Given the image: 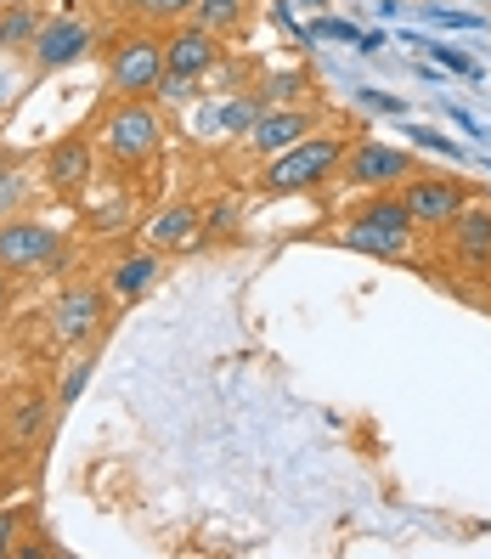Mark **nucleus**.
I'll return each mask as SVG.
<instances>
[{
    "instance_id": "f257e3e1",
    "label": "nucleus",
    "mask_w": 491,
    "mask_h": 559,
    "mask_svg": "<svg viewBox=\"0 0 491 559\" xmlns=\"http://www.w3.org/2000/svg\"><path fill=\"white\" fill-rule=\"evenodd\" d=\"M96 142H103V153L119 164V170L147 164L158 153V142H164L158 114L147 108V96H119V108H108L103 124H96Z\"/></svg>"
},
{
    "instance_id": "f03ea898",
    "label": "nucleus",
    "mask_w": 491,
    "mask_h": 559,
    "mask_svg": "<svg viewBox=\"0 0 491 559\" xmlns=\"http://www.w3.org/2000/svg\"><path fill=\"white\" fill-rule=\"evenodd\" d=\"M339 164H345V142H334V136H306V142L272 153L260 187L277 192V199H283V192H311V187H322L327 176H334Z\"/></svg>"
},
{
    "instance_id": "7ed1b4c3",
    "label": "nucleus",
    "mask_w": 491,
    "mask_h": 559,
    "mask_svg": "<svg viewBox=\"0 0 491 559\" xmlns=\"http://www.w3.org/2000/svg\"><path fill=\"white\" fill-rule=\"evenodd\" d=\"M164 80V40L147 28H124L108 46V85L119 96H153Z\"/></svg>"
},
{
    "instance_id": "20e7f679",
    "label": "nucleus",
    "mask_w": 491,
    "mask_h": 559,
    "mask_svg": "<svg viewBox=\"0 0 491 559\" xmlns=\"http://www.w3.org/2000/svg\"><path fill=\"white\" fill-rule=\"evenodd\" d=\"M339 243L356 249V254H384V260H396V254H407V243H412V215H407L402 199H379V204H368L362 215L345 226Z\"/></svg>"
},
{
    "instance_id": "39448f33",
    "label": "nucleus",
    "mask_w": 491,
    "mask_h": 559,
    "mask_svg": "<svg viewBox=\"0 0 491 559\" xmlns=\"http://www.w3.org/2000/svg\"><path fill=\"white\" fill-rule=\"evenodd\" d=\"M0 266L12 277H28V272H57L62 266V238L51 221H0Z\"/></svg>"
},
{
    "instance_id": "423d86ee",
    "label": "nucleus",
    "mask_w": 491,
    "mask_h": 559,
    "mask_svg": "<svg viewBox=\"0 0 491 559\" xmlns=\"http://www.w3.org/2000/svg\"><path fill=\"white\" fill-rule=\"evenodd\" d=\"M108 328V294L96 288V283H74V288H62L57 294V306H51V334L62 345H74L85 350L96 334Z\"/></svg>"
},
{
    "instance_id": "0eeeda50",
    "label": "nucleus",
    "mask_w": 491,
    "mask_h": 559,
    "mask_svg": "<svg viewBox=\"0 0 491 559\" xmlns=\"http://www.w3.org/2000/svg\"><path fill=\"white\" fill-rule=\"evenodd\" d=\"M46 187L57 192V199H85V187L96 176V147L85 136H57L46 147Z\"/></svg>"
},
{
    "instance_id": "6e6552de",
    "label": "nucleus",
    "mask_w": 491,
    "mask_h": 559,
    "mask_svg": "<svg viewBox=\"0 0 491 559\" xmlns=\"http://www.w3.org/2000/svg\"><path fill=\"white\" fill-rule=\"evenodd\" d=\"M91 51V23L85 17H46L35 46H28V62H35L40 74H57L69 69V62H80Z\"/></svg>"
},
{
    "instance_id": "1a4fd4ad",
    "label": "nucleus",
    "mask_w": 491,
    "mask_h": 559,
    "mask_svg": "<svg viewBox=\"0 0 491 559\" xmlns=\"http://www.w3.org/2000/svg\"><path fill=\"white\" fill-rule=\"evenodd\" d=\"M402 204H407L412 226H452L469 210V192H464V181H446V176L441 181H407Z\"/></svg>"
},
{
    "instance_id": "9d476101",
    "label": "nucleus",
    "mask_w": 491,
    "mask_h": 559,
    "mask_svg": "<svg viewBox=\"0 0 491 559\" xmlns=\"http://www.w3.org/2000/svg\"><path fill=\"white\" fill-rule=\"evenodd\" d=\"M339 170L356 187H402V176H412V153L384 147V142H356V147H345Z\"/></svg>"
},
{
    "instance_id": "9b49d317",
    "label": "nucleus",
    "mask_w": 491,
    "mask_h": 559,
    "mask_svg": "<svg viewBox=\"0 0 491 559\" xmlns=\"http://www.w3.org/2000/svg\"><path fill=\"white\" fill-rule=\"evenodd\" d=\"M215 57H220V35H209L204 23H187V28H176V35L164 40V74L199 80V74L215 69Z\"/></svg>"
},
{
    "instance_id": "f8f14e48",
    "label": "nucleus",
    "mask_w": 491,
    "mask_h": 559,
    "mask_svg": "<svg viewBox=\"0 0 491 559\" xmlns=\"http://www.w3.org/2000/svg\"><path fill=\"white\" fill-rule=\"evenodd\" d=\"M51 407H57V396H40V390H23V396H12L7 447H12V452H40V441L51 436Z\"/></svg>"
},
{
    "instance_id": "ddd939ff",
    "label": "nucleus",
    "mask_w": 491,
    "mask_h": 559,
    "mask_svg": "<svg viewBox=\"0 0 491 559\" xmlns=\"http://www.w3.org/2000/svg\"><path fill=\"white\" fill-rule=\"evenodd\" d=\"M306 136H311V114L306 108H266L254 119V130H249V147L254 153H283V147L306 142Z\"/></svg>"
},
{
    "instance_id": "4468645a",
    "label": "nucleus",
    "mask_w": 491,
    "mask_h": 559,
    "mask_svg": "<svg viewBox=\"0 0 491 559\" xmlns=\"http://www.w3.org/2000/svg\"><path fill=\"white\" fill-rule=\"evenodd\" d=\"M452 243L469 272H491V210H464L452 221Z\"/></svg>"
},
{
    "instance_id": "2eb2a0df",
    "label": "nucleus",
    "mask_w": 491,
    "mask_h": 559,
    "mask_svg": "<svg viewBox=\"0 0 491 559\" xmlns=\"http://www.w3.org/2000/svg\"><path fill=\"white\" fill-rule=\"evenodd\" d=\"M199 221H204V215L192 210V204H170V210H158V215L147 221V243H153V249H187L192 238L204 233Z\"/></svg>"
},
{
    "instance_id": "dca6fc26",
    "label": "nucleus",
    "mask_w": 491,
    "mask_h": 559,
    "mask_svg": "<svg viewBox=\"0 0 491 559\" xmlns=\"http://www.w3.org/2000/svg\"><path fill=\"white\" fill-rule=\"evenodd\" d=\"M266 114L260 96H238V103H215L199 114V136H238V130H254V119Z\"/></svg>"
},
{
    "instance_id": "f3484780",
    "label": "nucleus",
    "mask_w": 491,
    "mask_h": 559,
    "mask_svg": "<svg viewBox=\"0 0 491 559\" xmlns=\"http://www.w3.org/2000/svg\"><path fill=\"white\" fill-rule=\"evenodd\" d=\"M158 277V254H124L113 260V300H142Z\"/></svg>"
},
{
    "instance_id": "a211bd4d",
    "label": "nucleus",
    "mask_w": 491,
    "mask_h": 559,
    "mask_svg": "<svg viewBox=\"0 0 491 559\" xmlns=\"http://www.w3.org/2000/svg\"><path fill=\"white\" fill-rule=\"evenodd\" d=\"M40 12L35 7H0V51H28L40 35Z\"/></svg>"
},
{
    "instance_id": "6ab92c4d",
    "label": "nucleus",
    "mask_w": 491,
    "mask_h": 559,
    "mask_svg": "<svg viewBox=\"0 0 491 559\" xmlns=\"http://www.w3.org/2000/svg\"><path fill=\"white\" fill-rule=\"evenodd\" d=\"M192 23H204L209 35H232V28L243 23V0H199V7H192Z\"/></svg>"
},
{
    "instance_id": "aec40b11",
    "label": "nucleus",
    "mask_w": 491,
    "mask_h": 559,
    "mask_svg": "<svg viewBox=\"0 0 491 559\" xmlns=\"http://www.w3.org/2000/svg\"><path fill=\"white\" fill-rule=\"evenodd\" d=\"M124 7L136 12L142 23H181V17H192L199 0H124Z\"/></svg>"
},
{
    "instance_id": "412c9836",
    "label": "nucleus",
    "mask_w": 491,
    "mask_h": 559,
    "mask_svg": "<svg viewBox=\"0 0 491 559\" xmlns=\"http://www.w3.org/2000/svg\"><path fill=\"white\" fill-rule=\"evenodd\" d=\"M23 192H28L23 170H17V164H0V221H12V215H17Z\"/></svg>"
},
{
    "instance_id": "4be33fe9",
    "label": "nucleus",
    "mask_w": 491,
    "mask_h": 559,
    "mask_svg": "<svg viewBox=\"0 0 491 559\" xmlns=\"http://www.w3.org/2000/svg\"><path fill=\"white\" fill-rule=\"evenodd\" d=\"M85 384H91V356H80L69 373H62V390H57V407H74L85 396Z\"/></svg>"
},
{
    "instance_id": "5701e85b",
    "label": "nucleus",
    "mask_w": 491,
    "mask_h": 559,
    "mask_svg": "<svg viewBox=\"0 0 491 559\" xmlns=\"http://www.w3.org/2000/svg\"><path fill=\"white\" fill-rule=\"evenodd\" d=\"M300 85H306L300 74H277V80H266V85H260V108H277V103H288V96L300 91Z\"/></svg>"
},
{
    "instance_id": "b1692460",
    "label": "nucleus",
    "mask_w": 491,
    "mask_h": 559,
    "mask_svg": "<svg viewBox=\"0 0 491 559\" xmlns=\"http://www.w3.org/2000/svg\"><path fill=\"white\" fill-rule=\"evenodd\" d=\"M17 532H23V514L17 509H0V559L17 554Z\"/></svg>"
},
{
    "instance_id": "393cba45",
    "label": "nucleus",
    "mask_w": 491,
    "mask_h": 559,
    "mask_svg": "<svg viewBox=\"0 0 491 559\" xmlns=\"http://www.w3.org/2000/svg\"><path fill=\"white\" fill-rule=\"evenodd\" d=\"M153 96H158V103H170V108H176V103H187V96H192V80H181V74H164Z\"/></svg>"
},
{
    "instance_id": "a878e982",
    "label": "nucleus",
    "mask_w": 491,
    "mask_h": 559,
    "mask_svg": "<svg viewBox=\"0 0 491 559\" xmlns=\"http://www.w3.org/2000/svg\"><path fill=\"white\" fill-rule=\"evenodd\" d=\"M232 221H238V210H232V204H215V210L204 215V233H220V226H232Z\"/></svg>"
},
{
    "instance_id": "bb28decb",
    "label": "nucleus",
    "mask_w": 491,
    "mask_h": 559,
    "mask_svg": "<svg viewBox=\"0 0 491 559\" xmlns=\"http://www.w3.org/2000/svg\"><path fill=\"white\" fill-rule=\"evenodd\" d=\"M12 96H17V80H12L7 69H0V114H7V108H12Z\"/></svg>"
},
{
    "instance_id": "cd10ccee",
    "label": "nucleus",
    "mask_w": 491,
    "mask_h": 559,
    "mask_svg": "<svg viewBox=\"0 0 491 559\" xmlns=\"http://www.w3.org/2000/svg\"><path fill=\"white\" fill-rule=\"evenodd\" d=\"M7 277H12V272L0 266V317H7V306H12V283H7Z\"/></svg>"
},
{
    "instance_id": "c85d7f7f",
    "label": "nucleus",
    "mask_w": 491,
    "mask_h": 559,
    "mask_svg": "<svg viewBox=\"0 0 491 559\" xmlns=\"http://www.w3.org/2000/svg\"><path fill=\"white\" fill-rule=\"evenodd\" d=\"M0 436H7V418H0Z\"/></svg>"
}]
</instances>
